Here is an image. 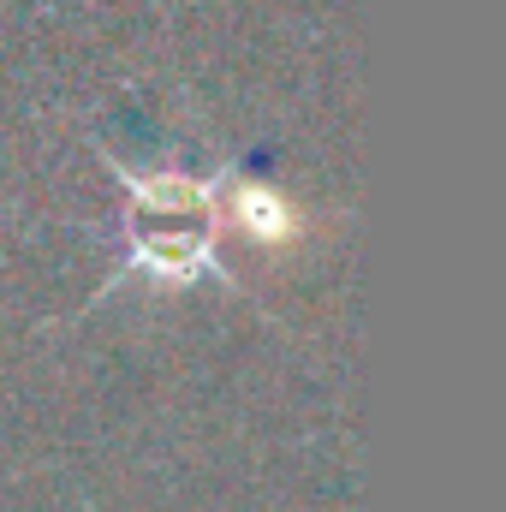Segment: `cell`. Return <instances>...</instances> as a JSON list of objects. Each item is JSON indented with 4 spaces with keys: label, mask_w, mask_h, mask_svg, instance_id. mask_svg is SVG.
I'll use <instances>...</instances> for the list:
<instances>
[{
    "label": "cell",
    "mask_w": 506,
    "mask_h": 512,
    "mask_svg": "<svg viewBox=\"0 0 506 512\" xmlns=\"http://www.w3.org/2000/svg\"><path fill=\"white\" fill-rule=\"evenodd\" d=\"M227 215L239 221V233L262 245V251H286V245H298L304 239V209L286 197V191H274V185H262V179H245V185H233V197H227Z\"/></svg>",
    "instance_id": "cell-1"
}]
</instances>
